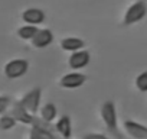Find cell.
<instances>
[{
  "mask_svg": "<svg viewBox=\"0 0 147 139\" xmlns=\"http://www.w3.org/2000/svg\"><path fill=\"white\" fill-rule=\"evenodd\" d=\"M9 113H10V114L15 117V120H16L18 123H20V125L32 126L33 122H35V119H36V116H33L32 113H29V112L25 109V106H23L19 100H16V102L12 103V106H10V109H9Z\"/></svg>",
  "mask_w": 147,
  "mask_h": 139,
  "instance_id": "6",
  "label": "cell"
},
{
  "mask_svg": "<svg viewBox=\"0 0 147 139\" xmlns=\"http://www.w3.org/2000/svg\"><path fill=\"white\" fill-rule=\"evenodd\" d=\"M19 102L25 106V109L29 113H32L33 116H36L38 112H39V109H40V106H42V103H40L42 102V89L40 87L30 89L29 91H26L19 99Z\"/></svg>",
  "mask_w": 147,
  "mask_h": 139,
  "instance_id": "4",
  "label": "cell"
},
{
  "mask_svg": "<svg viewBox=\"0 0 147 139\" xmlns=\"http://www.w3.org/2000/svg\"><path fill=\"white\" fill-rule=\"evenodd\" d=\"M88 80V77L81 73V71H72V73H66L59 78V86L65 90H75L80 89L85 84V81Z\"/></svg>",
  "mask_w": 147,
  "mask_h": 139,
  "instance_id": "5",
  "label": "cell"
},
{
  "mask_svg": "<svg viewBox=\"0 0 147 139\" xmlns=\"http://www.w3.org/2000/svg\"><path fill=\"white\" fill-rule=\"evenodd\" d=\"M61 48L63 51H69V52H75V51H80V49H84L85 46V42L84 39L81 38H77V36H66V38H62L61 39Z\"/></svg>",
  "mask_w": 147,
  "mask_h": 139,
  "instance_id": "14",
  "label": "cell"
},
{
  "mask_svg": "<svg viewBox=\"0 0 147 139\" xmlns=\"http://www.w3.org/2000/svg\"><path fill=\"white\" fill-rule=\"evenodd\" d=\"M29 139H56V136L49 127V123H45L39 117H36L30 127Z\"/></svg>",
  "mask_w": 147,
  "mask_h": 139,
  "instance_id": "8",
  "label": "cell"
},
{
  "mask_svg": "<svg viewBox=\"0 0 147 139\" xmlns=\"http://www.w3.org/2000/svg\"><path fill=\"white\" fill-rule=\"evenodd\" d=\"M12 97L7 94H0V114H5L9 112L10 106H12Z\"/></svg>",
  "mask_w": 147,
  "mask_h": 139,
  "instance_id": "18",
  "label": "cell"
},
{
  "mask_svg": "<svg viewBox=\"0 0 147 139\" xmlns=\"http://www.w3.org/2000/svg\"><path fill=\"white\" fill-rule=\"evenodd\" d=\"M100 116H101V120H102L104 126L107 127L108 133L115 139H123V133H121V129L118 125L117 107L113 100L102 102V104L100 107Z\"/></svg>",
  "mask_w": 147,
  "mask_h": 139,
  "instance_id": "1",
  "label": "cell"
},
{
  "mask_svg": "<svg viewBox=\"0 0 147 139\" xmlns=\"http://www.w3.org/2000/svg\"><path fill=\"white\" fill-rule=\"evenodd\" d=\"M38 114H39L38 117H39L42 122L49 123V125H51V123H55V120L58 119V107H56L55 103L48 102V103H45V104L40 106Z\"/></svg>",
  "mask_w": 147,
  "mask_h": 139,
  "instance_id": "13",
  "label": "cell"
},
{
  "mask_svg": "<svg viewBox=\"0 0 147 139\" xmlns=\"http://www.w3.org/2000/svg\"><path fill=\"white\" fill-rule=\"evenodd\" d=\"M53 129L62 139H71V136H72V120H71V117L68 114L58 116V119L55 120Z\"/></svg>",
  "mask_w": 147,
  "mask_h": 139,
  "instance_id": "11",
  "label": "cell"
},
{
  "mask_svg": "<svg viewBox=\"0 0 147 139\" xmlns=\"http://www.w3.org/2000/svg\"><path fill=\"white\" fill-rule=\"evenodd\" d=\"M52 42H53V33H52V31L48 29V28H43V29L39 28V31L36 32V35L33 36V39L30 41L32 46L39 48V49L49 46Z\"/></svg>",
  "mask_w": 147,
  "mask_h": 139,
  "instance_id": "12",
  "label": "cell"
},
{
  "mask_svg": "<svg viewBox=\"0 0 147 139\" xmlns=\"http://www.w3.org/2000/svg\"><path fill=\"white\" fill-rule=\"evenodd\" d=\"M39 31V28L38 26H35V25H23V26H20L18 31H16V33H18V36L20 38V39H23V41H32L33 39V36L36 35V32Z\"/></svg>",
  "mask_w": 147,
  "mask_h": 139,
  "instance_id": "15",
  "label": "cell"
},
{
  "mask_svg": "<svg viewBox=\"0 0 147 139\" xmlns=\"http://www.w3.org/2000/svg\"><path fill=\"white\" fill-rule=\"evenodd\" d=\"M29 70V61L25 58H13L3 67V74L7 80H18L23 77Z\"/></svg>",
  "mask_w": 147,
  "mask_h": 139,
  "instance_id": "3",
  "label": "cell"
},
{
  "mask_svg": "<svg viewBox=\"0 0 147 139\" xmlns=\"http://www.w3.org/2000/svg\"><path fill=\"white\" fill-rule=\"evenodd\" d=\"M91 61V54L88 49H80V51H75V52H71L69 58H68V65L69 68L72 70H82L85 68Z\"/></svg>",
  "mask_w": 147,
  "mask_h": 139,
  "instance_id": "9",
  "label": "cell"
},
{
  "mask_svg": "<svg viewBox=\"0 0 147 139\" xmlns=\"http://www.w3.org/2000/svg\"><path fill=\"white\" fill-rule=\"evenodd\" d=\"M81 139H108V136L102 135V133H97V132H91V133H84L81 136Z\"/></svg>",
  "mask_w": 147,
  "mask_h": 139,
  "instance_id": "19",
  "label": "cell"
},
{
  "mask_svg": "<svg viewBox=\"0 0 147 139\" xmlns=\"http://www.w3.org/2000/svg\"><path fill=\"white\" fill-rule=\"evenodd\" d=\"M134 87L137 89V91L140 93H147V70L146 71H141L136 80H134Z\"/></svg>",
  "mask_w": 147,
  "mask_h": 139,
  "instance_id": "17",
  "label": "cell"
},
{
  "mask_svg": "<svg viewBox=\"0 0 147 139\" xmlns=\"http://www.w3.org/2000/svg\"><path fill=\"white\" fill-rule=\"evenodd\" d=\"M123 127H124V132L127 133V136L131 139H147V126L141 122L127 119V120H124Z\"/></svg>",
  "mask_w": 147,
  "mask_h": 139,
  "instance_id": "7",
  "label": "cell"
},
{
  "mask_svg": "<svg viewBox=\"0 0 147 139\" xmlns=\"http://www.w3.org/2000/svg\"><path fill=\"white\" fill-rule=\"evenodd\" d=\"M146 16H147V3L144 0H136V2H133L127 7V10L123 16V25L130 26V25L138 23Z\"/></svg>",
  "mask_w": 147,
  "mask_h": 139,
  "instance_id": "2",
  "label": "cell"
},
{
  "mask_svg": "<svg viewBox=\"0 0 147 139\" xmlns=\"http://www.w3.org/2000/svg\"><path fill=\"white\" fill-rule=\"evenodd\" d=\"M16 125H18V122L15 120V117L10 113L0 114V130H12Z\"/></svg>",
  "mask_w": 147,
  "mask_h": 139,
  "instance_id": "16",
  "label": "cell"
},
{
  "mask_svg": "<svg viewBox=\"0 0 147 139\" xmlns=\"http://www.w3.org/2000/svg\"><path fill=\"white\" fill-rule=\"evenodd\" d=\"M22 20L26 23V25H35V26H39L40 23L45 22L46 19V15L42 9L39 7H28L22 12Z\"/></svg>",
  "mask_w": 147,
  "mask_h": 139,
  "instance_id": "10",
  "label": "cell"
}]
</instances>
